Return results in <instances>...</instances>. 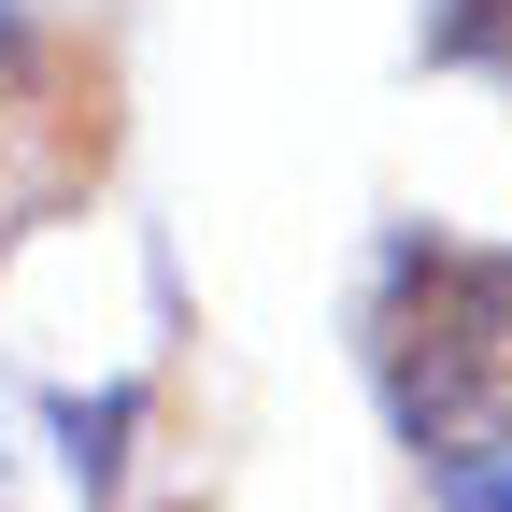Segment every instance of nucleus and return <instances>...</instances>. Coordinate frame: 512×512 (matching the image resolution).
Here are the masks:
<instances>
[{
  "label": "nucleus",
  "instance_id": "f257e3e1",
  "mask_svg": "<svg viewBox=\"0 0 512 512\" xmlns=\"http://www.w3.org/2000/svg\"><path fill=\"white\" fill-rule=\"evenodd\" d=\"M370 384H384L399 441L441 484H470L484 456H512V242H441V228L384 242Z\"/></svg>",
  "mask_w": 512,
  "mask_h": 512
},
{
  "label": "nucleus",
  "instance_id": "f03ea898",
  "mask_svg": "<svg viewBox=\"0 0 512 512\" xmlns=\"http://www.w3.org/2000/svg\"><path fill=\"white\" fill-rule=\"evenodd\" d=\"M427 57H456V72H512V0H441Z\"/></svg>",
  "mask_w": 512,
  "mask_h": 512
},
{
  "label": "nucleus",
  "instance_id": "7ed1b4c3",
  "mask_svg": "<svg viewBox=\"0 0 512 512\" xmlns=\"http://www.w3.org/2000/svg\"><path fill=\"white\" fill-rule=\"evenodd\" d=\"M441 512H512V456H484L470 484H441Z\"/></svg>",
  "mask_w": 512,
  "mask_h": 512
},
{
  "label": "nucleus",
  "instance_id": "20e7f679",
  "mask_svg": "<svg viewBox=\"0 0 512 512\" xmlns=\"http://www.w3.org/2000/svg\"><path fill=\"white\" fill-rule=\"evenodd\" d=\"M0 72H15V0H0Z\"/></svg>",
  "mask_w": 512,
  "mask_h": 512
}]
</instances>
